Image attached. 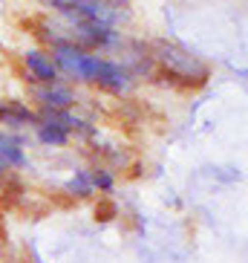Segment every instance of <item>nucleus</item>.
<instances>
[{
    "instance_id": "1",
    "label": "nucleus",
    "mask_w": 248,
    "mask_h": 263,
    "mask_svg": "<svg viewBox=\"0 0 248 263\" xmlns=\"http://www.w3.org/2000/svg\"><path fill=\"white\" fill-rule=\"evenodd\" d=\"M55 61L58 70H64L67 76H72L75 81H93L95 84V76L101 70V61L98 55H90L87 49L75 47V44H67V41H58L52 47V55H49Z\"/></svg>"
},
{
    "instance_id": "2",
    "label": "nucleus",
    "mask_w": 248,
    "mask_h": 263,
    "mask_svg": "<svg viewBox=\"0 0 248 263\" xmlns=\"http://www.w3.org/2000/svg\"><path fill=\"white\" fill-rule=\"evenodd\" d=\"M159 61H162L168 70L182 72V76H196V78H205V76H208V70H205V67L196 61V58H191L188 52L171 47V44H162V47H159Z\"/></svg>"
},
{
    "instance_id": "3",
    "label": "nucleus",
    "mask_w": 248,
    "mask_h": 263,
    "mask_svg": "<svg viewBox=\"0 0 248 263\" xmlns=\"http://www.w3.org/2000/svg\"><path fill=\"white\" fill-rule=\"evenodd\" d=\"M95 84H98L101 90H110V93L121 96V93H127V90H130L133 78H130V72L124 70L121 64L101 61V70H98V76H95Z\"/></svg>"
},
{
    "instance_id": "4",
    "label": "nucleus",
    "mask_w": 248,
    "mask_h": 263,
    "mask_svg": "<svg viewBox=\"0 0 248 263\" xmlns=\"http://www.w3.org/2000/svg\"><path fill=\"white\" fill-rule=\"evenodd\" d=\"M24 67L29 70V78L32 81H38V84L58 81V67H55V61L49 58L47 52H40V49H29V52H24Z\"/></svg>"
},
{
    "instance_id": "5",
    "label": "nucleus",
    "mask_w": 248,
    "mask_h": 263,
    "mask_svg": "<svg viewBox=\"0 0 248 263\" xmlns=\"http://www.w3.org/2000/svg\"><path fill=\"white\" fill-rule=\"evenodd\" d=\"M35 99L49 110H70L75 104V93H72L70 87L58 84V81H49L40 90H35Z\"/></svg>"
},
{
    "instance_id": "6",
    "label": "nucleus",
    "mask_w": 248,
    "mask_h": 263,
    "mask_svg": "<svg viewBox=\"0 0 248 263\" xmlns=\"http://www.w3.org/2000/svg\"><path fill=\"white\" fill-rule=\"evenodd\" d=\"M0 122L6 127H24L29 122H38V116L20 101H0Z\"/></svg>"
},
{
    "instance_id": "7",
    "label": "nucleus",
    "mask_w": 248,
    "mask_h": 263,
    "mask_svg": "<svg viewBox=\"0 0 248 263\" xmlns=\"http://www.w3.org/2000/svg\"><path fill=\"white\" fill-rule=\"evenodd\" d=\"M0 162L6 168H24L26 165V154L20 151V142L0 133Z\"/></svg>"
},
{
    "instance_id": "8",
    "label": "nucleus",
    "mask_w": 248,
    "mask_h": 263,
    "mask_svg": "<svg viewBox=\"0 0 248 263\" xmlns=\"http://www.w3.org/2000/svg\"><path fill=\"white\" fill-rule=\"evenodd\" d=\"M38 139L44 142V145L61 147V145L70 142V130H64V127H58V124H52V122H38Z\"/></svg>"
},
{
    "instance_id": "9",
    "label": "nucleus",
    "mask_w": 248,
    "mask_h": 263,
    "mask_svg": "<svg viewBox=\"0 0 248 263\" xmlns=\"http://www.w3.org/2000/svg\"><path fill=\"white\" fill-rule=\"evenodd\" d=\"M70 191H75L78 197H87V194H93V179H90V174L87 171H75V177L70 179Z\"/></svg>"
},
{
    "instance_id": "10",
    "label": "nucleus",
    "mask_w": 248,
    "mask_h": 263,
    "mask_svg": "<svg viewBox=\"0 0 248 263\" xmlns=\"http://www.w3.org/2000/svg\"><path fill=\"white\" fill-rule=\"evenodd\" d=\"M93 185H98L101 191H110V188H113V177H110L107 171H101V174H93Z\"/></svg>"
},
{
    "instance_id": "11",
    "label": "nucleus",
    "mask_w": 248,
    "mask_h": 263,
    "mask_svg": "<svg viewBox=\"0 0 248 263\" xmlns=\"http://www.w3.org/2000/svg\"><path fill=\"white\" fill-rule=\"evenodd\" d=\"M113 214H116V205H110V202H104V205L95 209V217H98V220H110Z\"/></svg>"
}]
</instances>
